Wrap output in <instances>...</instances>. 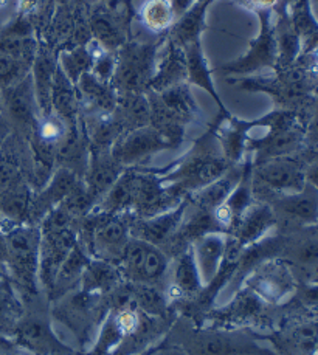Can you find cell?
<instances>
[{
    "instance_id": "obj_31",
    "label": "cell",
    "mask_w": 318,
    "mask_h": 355,
    "mask_svg": "<svg viewBox=\"0 0 318 355\" xmlns=\"http://www.w3.org/2000/svg\"><path fill=\"white\" fill-rule=\"evenodd\" d=\"M208 5L210 3L203 2V0H199L185 15L176 19L174 25H172L168 33V36L172 41L181 44L182 47L194 41H201L202 31L205 28V16H207Z\"/></svg>"
},
{
    "instance_id": "obj_8",
    "label": "cell",
    "mask_w": 318,
    "mask_h": 355,
    "mask_svg": "<svg viewBox=\"0 0 318 355\" xmlns=\"http://www.w3.org/2000/svg\"><path fill=\"white\" fill-rule=\"evenodd\" d=\"M17 346L36 355H74V349L65 346L53 331L50 318L44 312L26 313L19 318L12 331Z\"/></svg>"
},
{
    "instance_id": "obj_35",
    "label": "cell",
    "mask_w": 318,
    "mask_h": 355,
    "mask_svg": "<svg viewBox=\"0 0 318 355\" xmlns=\"http://www.w3.org/2000/svg\"><path fill=\"white\" fill-rule=\"evenodd\" d=\"M33 65L17 59L0 56V89H8L11 85L24 81L31 73Z\"/></svg>"
},
{
    "instance_id": "obj_46",
    "label": "cell",
    "mask_w": 318,
    "mask_h": 355,
    "mask_svg": "<svg viewBox=\"0 0 318 355\" xmlns=\"http://www.w3.org/2000/svg\"><path fill=\"white\" fill-rule=\"evenodd\" d=\"M203 2H207V3H211V2H213V0H203Z\"/></svg>"
},
{
    "instance_id": "obj_32",
    "label": "cell",
    "mask_w": 318,
    "mask_h": 355,
    "mask_svg": "<svg viewBox=\"0 0 318 355\" xmlns=\"http://www.w3.org/2000/svg\"><path fill=\"white\" fill-rule=\"evenodd\" d=\"M157 95L163 103V106L183 124L194 121L199 116V106L193 94H191L188 83L172 85V87L157 92Z\"/></svg>"
},
{
    "instance_id": "obj_34",
    "label": "cell",
    "mask_w": 318,
    "mask_h": 355,
    "mask_svg": "<svg viewBox=\"0 0 318 355\" xmlns=\"http://www.w3.org/2000/svg\"><path fill=\"white\" fill-rule=\"evenodd\" d=\"M138 15H140L143 27L154 35L169 33L176 22L171 0H144Z\"/></svg>"
},
{
    "instance_id": "obj_33",
    "label": "cell",
    "mask_w": 318,
    "mask_h": 355,
    "mask_svg": "<svg viewBox=\"0 0 318 355\" xmlns=\"http://www.w3.org/2000/svg\"><path fill=\"white\" fill-rule=\"evenodd\" d=\"M58 67L72 83H78L84 73H89L94 67L95 59V41L92 39L89 44L76 45V47L64 49L58 53Z\"/></svg>"
},
{
    "instance_id": "obj_14",
    "label": "cell",
    "mask_w": 318,
    "mask_h": 355,
    "mask_svg": "<svg viewBox=\"0 0 318 355\" xmlns=\"http://www.w3.org/2000/svg\"><path fill=\"white\" fill-rule=\"evenodd\" d=\"M2 96H3L2 112H5L8 121L17 128L30 130L33 134V130H35L41 114H39L31 75L26 76L24 81L11 85L8 89H3Z\"/></svg>"
},
{
    "instance_id": "obj_15",
    "label": "cell",
    "mask_w": 318,
    "mask_h": 355,
    "mask_svg": "<svg viewBox=\"0 0 318 355\" xmlns=\"http://www.w3.org/2000/svg\"><path fill=\"white\" fill-rule=\"evenodd\" d=\"M187 76L185 49L168 36L163 42V49H158L154 76H152L148 90L162 92L172 85L187 83Z\"/></svg>"
},
{
    "instance_id": "obj_23",
    "label": "cell",
    "mask_w": 318,
    "mask_h": 355,
    "mask_svg": "<svg viewBox=\"0 0 318 355\" xmlns=\"http://www.w3.org/2000/svg\"><path fill=\"white\" fill-rule=\"evenodd\" d=\"M203 282L196 264L193 248H185L182 253L176 256L174 264L171 268L169 282V300L191 297V295L201 293Z\"/></svg>"
},
{
    "instance_id": "obj_48",
    "label": "cell",
    "mask_w": 318,
    "mask_h": 355,
    "mask_svg": "<svg viewBox=\"0 0 318 355\" xmlns=\"http://www.w3.org/2000/svg\"><path fill=\"white\" fill-rule=\"evenodd\" d=\"M109 2H110V0H109Z\"/></svg>"
},
{
    "instance_id": "obj_43",
    "label": "cell",
    "mask_w": 318,
    "mask_h": 355,
    "mask_svg": "<svg viewBox=\"0 0 318 355\" xmlns=\"http://www.w3.org/2000/svg\"><path fill=\"white\" fill-rule=\"evenodd\" d=\"M6 3H8V0H0V12L6 8Z\"/></svg>"
},
{
    "instance_id": "obj_6",
    "label": "cell",
    "mask_w": 318,
    "mask_h": 355,
    "mask_svg": "<svg viewBox=\"0 0 318 355\" xmlns=\"http://www.w3.org/2000/svg\"><path fill=\"white\" fill-rule=\"evenodd\" d=\"M118 268L135 286H157L169 270V256L160 247L131 238Z\"/></svg>"
},
{
    "instance_id": "obj_45",
    "label": "cell",
    "mask_w": 318,
    "mask_h": 355,
    "mask_svg": "<svg viewBox=\"0 0 318 355\" xmlns=\"http://www.w3.org/2000/svg\"><path fill=\"white\" fill-rule=\"evenodd\" d=\"M310 3H312V5H318V0H310Z\"/></svg>"
},
{
    "instance_id": "obj_1",
    "label": "cell",
    "mask_w": 318,
    "mask_h": 355,
    "mask_svg": "<svg viewBox=\"0 0 318 355\" xmlns=\"http://www.w3.org/2000/svg\"><path fill=\"white\" fill-rule=\"evenodd\" d=\"M230 168L231 164L224 157L219 143L210 129L174 169L160 175V180L163 185L174 188L182 196H190L219 179Z\"/></svg>"
},
{
    "instance_id": "obj_18",
    "label": "cell",
    "mask_w": 318,
    "mask_h": 355,
    "mask_svg": "<svg viewBox=\"0 0 318 355\" xmlns=\"http://www.w3.org/2000/svg\"><path fill=\"white\" fill-rule=\"evenodd\" d=\"M87 17L92 39L101 45L104 50L117 51L128 41L126 27H128L129 21H126L122 15H118L109 6H95Z\"/></svg>"
},
{
    "instance_id": "obj_26",
    "label": "cell",
    "mask_w": 318,
    "mask_h": 355,
    "mask_svg": "<svg viewBox=\"0 0 318 355\" xmlns=\"http://www.w3.org/2000/svg\"><path fill=\"white\" fill-rule=\"evenodd\" d=\"M183 49H185V56H187V71H188L187 83L190 85H197V87L208 92L211 98L216 101L217 106H219L221 115H228L230 112L224 106L221 96L217 95L213 80H211V70L208 67L207 58L203 55L201 41L191 42L188 45H185Z\"/></svg>"
},
{
    "instance_id": "obj_47",
    "label": "cell",
    "mask_w": 318,
    "mask_h": 355,
    "mask_svg": "<svg viewBox=\"0 0 318 355\" xmlns=\"http://www.w3.org/2000/svg\"><path fill=\"white\" fill-rule=\"evenodd\" d=\"M315 281H318V273H317V276H315Z\"/></svg>"
},
{
    "instance_id": "obj_2",
    "label": "cell",
    "mask_w": 318,
    "mask_h": 355,
    "mask_svg": "<svg viewBox=\"0 0 318 355\" xmlns=\"http://www.w3.org/2000/svg\"><path fill=\"white\" fill-rule=\"evenodd\" d=\"M160 44L156 41H126L117 50L115 73L112 84L118 94H147L154 76Z\"/></svg>"
},
{
    "instance_id": "obj_7",
    "label": "cell",
    "mask_w": 318,
    "mask_h": 355,
    "mask_svg": "<svg viewBox=\"0 0 318 355\" xmlns=\"http://www.w3.org/2000/svg\"><path fill=\"white\" fill-rule=\"evenodd\" d=\"M261 21V31L250 42L249 51L235 61L224 64L219 67L224 76H251L261 70L276 69L278 64V49L274 31V19L271 10L258 11Z\"/></svg>"
},
{
    "instance_id": "obj_41",
    "label": "cell",
    "mask_w": 318,
    "mask_h": 355,
    "mask_svg": "<svg viewBox=\"0 0 318 355\" xmlns=\"http://www.w3.org/2000/svg\"><path fill=\"white\" fill-rule=\"evenodd\" d=\"M15 349H16L15 343L6 338L3 334H0V351H2V352H12Z\"/></svg>"
},
{
    "instance_id": "obj_37",
    "label": "cell",
    "mask_w": 318,
    "mask_h": 355,
    "mask_svg": "<svg viewBox=\"0 0 318 355\" xmlns=\"http://www.w3.org/2000/svg\"><path fill=\"white\" fill-rule=\"evenodd\" d=\"M304 175H306V183L314 187L318 191V159L310 162L306 168H304Z\"/></svg>"
},
{
    "instance_id": "obj_5",
    "label": "cell",
    "mask_w": 318,
    "mask_h": 355,
    "mask_svg": "<svg viewBox=\"0 0 318 355\" xmlns=\"http://www.w3.org/2000/svg\"><path fill=\"white\" fill-rule=\"evenodd\" d=\"M303 164L292 157L253 163V197L262 203L283 194H294L306 187Z\"/></svg>"
},
{
    "instance_id": "obj_10",
    "label": "cell",
    "mask_w": 318,
    "mask_h": 355,
    "mask_svg": "<svg viewBox=\"0 0 318 355\" xmlns=\"http://www.w3.org/2000/svg\"><path fill=\"white\" fill-rule=\"evenodd\" d=\"M97 311H101V295L89 293L79 288V292H69L67 297L58 300L55 317L61 320L76 338L84 343V338L90 337L92 329L97 321Z\"/></svg>"
},
{
    "instance_id": "obj_39",
    "label": "cell",
    "mask_w": 318,
    "mask_h": 355,
    "mask_svg": "<svg viewBox=\"0 0 318 355\" xmlns=\"http://www.w3.org/2000/svg\"><path fill=\"white\" fill-rule=\"evenodd\" d=\"M303 300L310 306H318V281L310 284L306 291L303 292Z\"/></svg>"
},
{
    "instance_id": "obj_4",
    "label": "cell",
    "mask_w": 318,
    "mask_h": 355,
    "mask_svg": "<svg viewBox=\"0 0 318 355\" xmlns=\"http://www.w3.org/2000/svg\"><path fill=\"white\" fill-rule=\"evenodd\" d=\"M178 335V345L187 355H276L260 345L262 337L249 331H190Z\"/></svg>"
},
{
    "instance_id": "obj_27",
    "label": "cell",
    "mask_w": 318,
    "mask_h": 355,
    "mask_svg": "<svg viewBox=\"0 0 318 355\" xmlns=\"http://www.w3.org/2000/svg\"><path fill=\"white\" fill-rule=\"evenodd\" d=\"M274 31L278 49L276 69H287L290 65H294L298 56L303 53L301 37L294 28L287 10L280 11L276 21H274Z\"/></svg>"
},
{
    "instance_id": "obj_36",
    "label": "cell",
    "mask_w": 318,
    "mask_h": 355,
    "mask_svg": "<svg viewBox=\"0 0 318 355\" xmlns=\"http://www.w3.org/2000/svg\"><path fill=\"white\" fill-rule=\"evenodd\" d=\"M19 302L8 293H0V327H6L15 331L22 312L19 311Z\"/></svg>"
},
{
    "instance_id": "obj_24",
    "label": "cell",
    "mask_w": 318,
    "mask_h": 355,
    "mask_svg": "<svg viewBox=\"0 0 318 355\" xmlns=\"http://www.w3.org/2000/svg\"><path fill=\"white\" fill-rule=\"evenodd\" d=\"M76 87L79 98H81V107L87 106V112L112 114L115 110L118 92L112 83L101 81L89 71L79 78Z\"/></svg>"
},
{
    "instance_id": "obj_17",
    "label": "cell",
    "mask_w": 318,
    "mask_h": 355,
    "mask_svg": "<svg viewBox=\"0 0 318 355\" xmlns=\"http://www.w3.org/2000/svg\"><path fill=\"white\" fill-rule=\"evenodd\" d=\"M79 182H81V177L76 175L74 171L59 166L42 187L41 193L31 200L30 218L42 220L51 209H55L67 199V196L74 191Z\"/></svg>"
},
{
    "instance_id": "obj_38",
    "label": "cell",
    "mask_w": 318,
    "mask_h": 355,
    "mask_svg": "<svg viewBox=\"0 0 318 355\" xmlns=\"http://www.w3.org/2000/svg\"><path fill=\"white\" fill-rule=\"evenodd\" d=\"M199 0H171V6L172 11H174L176 19L181 17L182 15H185L191 6H194Z\"/></svg>"
},
{
    "instance_id": "obj_9",
    "label": "cell",
    "mask_w": 318,
    "mask_h": 355,
    "mask_svg": "<svg viewBox=\"0 0 318 355\" xmlns=\"http://www.w3.org/2000/svg\"><path fill=\"white\" fill-rule=\"evenodd\" d=\"M171 148L174 146L168 138H165L157 129L148 124L144 128L123 132L112 146L110 154L114 160L126 169L144 162L160 150Z\"/></svg>"
},
{
    "instance_id": "obj_28",
    "label": "cell",
    "mask_w": 318,
    "mask_h": 355,
    "mask_svg": "<svg viewBox=\"0 0 318 355\" xmlns=\"http://www.w3.org/2000/svg\"><path fill=\"white\" fill-rule=\"evenodd\" d=\"M112 115L123 132L149 124V101L147 94H118L117 107Z\"/></svg>"
},
{
    "instance_id": "obj_21",
    "label": "cell",
    "mask_w": 318,
    "mask_h": 355,
    "mask_svg": "<svg viewBox=\"0 0 318 355\" xmlns=\"http://www.w3.org/2000/svg\"><path fill=\"white\" fill-rule=\"evenodd\" d=\"M58 59L47 44L37 45V53L31 67V81L41 116L51 114V87L55 80Z\"/></svg>"
},
{
    "instance_id": "obj_30",
    "label": "cell",
    "mask_w": 318,
    "mask_h": 355,
    "mask_svg": "<svg viewBox=\"0 0 318 355\" xmlns=\"http://www.w3.org/2000/svg\"><path fill=\"white\" fill-rule=\"evenodd\" d=\"M120 278H123L122 272L115 264L92 258L87 267L84 268L79 286L84 292L103 295L104 292L112 291Z\"/></svg>"
},
{
    "instance_id": "obj_19",
    "label": "cell",
    "mask_w": 318,
    "mask_h": 355,
    "mask_svg": "<svg viewBox=\"0 0 318 355\" xmlns=\"http://www.w3.org/2000/svg\"><path fill=\"white\" fill-rule=\"evenodd\" d=\"M227 247L228 234L222 232L207 233L191 244L203 286H208L219 275Z\"/></svg>"
},
{
    "instance_id": "obj_42",
    "label": "cell",
    "mask_w": 318,
    "mask_h": 355,
    "mask_svg": "<svg viewBox=\"0 0 318 355\" xmlns=\"http://www.w3.org/2000/svg\"><path fill=\"white\" fill-rule=\"evenodd\" d=\"M53 2H55L56 5H69L70 0H53Z\"/></svg>"
},
{
    "instance_id": "obj_16",
    "label": "cell",
    "mask_w": 318,
    "mask_h": 355,
    "mask_svg": "<svg viewBox=\"0 0 318 355\" xmlns=\"http://www.w3.org/2000/svg\"><path fill=\"white\" fill-rule=\"evenodd\" d=\"M276 223V216L269 203L253 202V205L242 214L237 225L230 233V238L242 252L244 248L267 238L269 232Z\"/></svg>"
},
{
    "instance_id": "obj_12",
    "label": "cell",
    "mask_w": 318,
    "mask_h": 355,
    "mask_svg": "<svg viewBox=\"0 0 318 355\" xmlns=\"http://www.w3.org/2000/svg\"><path fill=\"white\" fill-rule=\"evenodd\" d=\"M249 287L258 298L278 302L295 288L294 275L283 259H269L253 268L247 278Z\"/></svg>"
},
{
    "instance_id": "obj_22",
    "label": "cell",
    "mask_w": 318,
    "mask_h": 355,
    "mask_svg": "<svg viewBox=\"0 0 318 355\" xmlns=\"http://www.w3.org/2000/svg\"><path fill=\"white\" fill-rule=\"evenodd\" d=\"M51 112L69 128L81 121V98L76 84L72 83L59 67H56L51 87Z\"/></svg>"
},
{
    "instance_id": "obj_44",
    "label": "cell",
    "mask_w": 318,
    "mask_h": 355,
    "mask_svg": "<svg viewBox=\"0 0 318 355\" xmlns=\"http://www.w3.org/2000/svg\"><path fill=\"white\" fill-rule=\"evenodd\" d=\"M3 110V96H2V89H0V114Z\"/></svg>"
},
{
    "instance_id": "obj_25",
    "label": "cell",
    "mask_w": 318,
    "mask_h": 355,
    "mask_svg": "<svg viewBox=\"0 0 318 355\" xmlns=\"http://www.w3.org/2000/svg\"><path fill=\"white\" fill-rule=\"evenodd\" d=\"M241 174L242 163L241 166L235 164V166H231L227 173L221 175L217 180L211 182L210 185L197 189L194 193H191L188 196L190 203L196 208L205 209V211H215L217 207H221L222 203L227 200V197L233 191L236 183L240 182Z\"/></svg>"
},
{
    "instance_id": "obj_20",
    "label": "cell",
    "mask_w": 318,
    "mask_h": 355,
    "mask_svg": "<svg viewBox=\"0 0 318 355\" xmlns=\"http://www.w3.org/2000/svg\"><path fill=\"white\" fill-rule=\"evenodd\" d=\"M124 171L112 157L110 150H90L89 164L83 177V182L94 200L98 202L108 194L112 185Z\"/></svg>"
},
{
    "instance_id": "obj_40",
    "label": "cell",
    "mask_w": 318,
    "mask_h": 355,
    "mask_svg": "<svg viewBox=\"0 0 318 355\" xmlns=\"http://www.w3.org/2000/svg\"><path fill=\"white\" fill-rule=\"evenodd\" d=\"M245 2L255 6L256 11H264V10H274L275 6L281 3V0H245Z\"/></svg>"
},
{
    "instance_id": "obj_3",
    "label": "cell",
    "mask_w": 318,
    "mask_h": 355,
    "mask_svg": "<svg viewBox=\"0 0 318 355\" xmlns=\"http://www.w3.org/2000/svg\"><path fill=\"white\" fill-rule=\"evenodd\" d=\"M6 242V264L16 284L26 295L37 293L39 250L41 228L35 225H15L3 233Z\"/></svg>"
},
{
    "instance_id": "obj_13",
    "label": "cell",
    "mask_w": 318,
    "mask_h": 355,
    "mask_svg": "<svg viewBox=\"0 0 318 355\" xmlns=\"http://www.w3.org/2000/svg\"><path fill=\"white\" fill-rule=\"evenodd\" d=\"M278 219H284L296 227L318 225V191L306 183L301 191L283 194L269 202Z\"/></svg>"
},
{
    "instance_id": "obj_11",
    "label": "cell",
    "mask_w": 318,
    "mask_h": 355,
    "mask_svg": "<svg viewBox=\"0 0 318 355\" xmlns=\"http://www.w3.org/2000/svg\"><path fill=\"white\" fill-rule=\"evenodd\" d=\"M188 205L190 199L187 196L178 205L168 211L149 216V218H135L134 216L131 220V238L147 241L163 250L181 228Z\"/></svg>"
},
{
    "instance_id": "obj_29",
    "label": "cell",
    "mask_w": 318,
    "mask_h": 355,
    "mask_svg": "<svg viewBox=\"0 0 318 355\" xmlns=\"http://www.w3.org/2000/svg\"><path fill=\"white\" fill-rule=\"evenodd\" d=\"M281 258L284 262H292L301 270L318 273V230L308 232L296 239L286 238Z\"/></svg>"
}]
</instances>
